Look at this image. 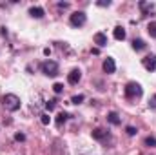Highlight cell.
Here are the masks:
<instances>
[{
	"instance_id": "cell-1",
	"label": "cell",
	"mask_w": 156,
	"mask_h": 155,
	"mask_svg": "<svg viewBox=\"0 0 156 155\" xmlns=\"http://www.w3.org/2000/svg\"><path fill=\"white\" fill-rule=\"evenodd\" d=\"M2 104H4V108H5L7 112H16V110H20V99H18L16 95H13V93L4 95V97H2Z\"/></svg>"
},
{
	"instance_id": "cell-2",
	"label": "cell",
	"mask_w": 156,
	"mask_h": 155,
	"mask_svg": "<svg viewBox=\"0 0 156 155\" xmlns=\"http://www.w3.org/2000/svg\"><path fill=\"white\" fill-rule=\"evenodd\" d=\"M40 68H42V73L47 75V77H56L58 75V64L55 60H44Z\"/></svg>"
},
{
	"instance_id": "cell-3",
	"label": "cell",
	"mask_w": 156,
	"mask_h": 155,
	"mask_svg": "<svg viewBox=\"0 0 156 155\" xmlns=\"http://www.w3.org/2000/svg\"><path fill=\"white\" fill-rule=\"evenodd\" d=\"M125 97L127 99H134V97H140L142 95V86L138 84V82H127V86H125Z\"/></svg>"
},
{
	"instance_id": "cell-4",
	"label": "cell",
	"mask_w": 156,
	"mask_h": 155,
	"mask_svg": "<svg viewBox=\"0 0 156 155\" xmlns=\"http://www.w3.org/2000/svg\"><path fill=\"white\" fill-rule=\"evenodd\" d=\"M85 20H87V17H85V13H83V11H75V13L71 15V26H75V28L83 26V24H85Z\"/></svg>"
},
{
	"instance_id": "cell-5",
	"label": "cell",
	"mask_w": 156,
	"mask_h": 155,
	"mask_svg": "<svg viewBox=\"0 0 156 155\" xmlns=\"http://www.w3.org/2000/svg\"><path fill=\"white\" fill-rule=\"evenodd\" d=\"M142 64L147 71H154L156 70V55H147L142 59Z\"/></svg>"
},
{
	"instance_id": "cell-6",
	"label": "cell",
	"mask_w": 156,
	"mask_h": 155,
	"mask_svg": "<svg viewBox=\"0 0 156 155\" xmlns=\"http://www.w3.org/2000/svg\"><path fill=\"white\" fill-rule=\"evenodd\" d=\"M102 68H104V71H105L107 75H111V73H115V71H116V64H115V60H113L111 57H107V59L104 60Z\"/></svg>"
},
{
	"instance_id": "cell-7",
	"label": "cell",
	"mask_w": 156,
	"mask_h": 155,
	"mask_svg": "<svg viewBox=\"0 0 156 155\" xmlns=\"http://www.w3.org/2000/svg\"><path fill=\"white\" fill-rule=\"evenodd\" d=\"M80 78H82V73H80V70H73V71L67 75V82L75 86V84H78V82H80Z\"/></svg>"
},
{
	"instance_id": "cell-8",
	"label": "cell",
	"mask_w": 156,
	"mask_h": 155,
	"mask_svg": "<svg viewBox=\"0 0 156 155\" xmlns=\"http://www.w3.org/2000/svg\"><path fill=\"white\" fill-rule=\"evenodd\" d=\"M94 44H98V47L107 46V37L104 33H94Z\"/></svg>"
},
{
	"instance_id": "cell-9",
	"label": "cell",
	"mask_w": 156,
	"mask_h": 155,
	"mask_svg": "<svg viewBox=\"0 0 156 155\" xmlns=\"http://www.w3.org/2000/svg\"><path fill=\"white\" fill-rule=\"evenodd\" d=\"M105 137H107V131H105L104 128H96V130H93V139L102 141V139H105Z\"/></svg>"
},
{
	"instance_id": "cell-10",
	"label": "cell",
	"mask_w": 156,
	"mask_h": 155,
	"mask_svg": "<svg viewBox=\"0 0 156 155\" xmlns=\"http://www.w3.org/2000/svg\"><path fill=\"white\" fill-rule=\"evenodd\" d=\"M145 40H142V39H134L133 40V49L134 51H142V49H145Z\"/></svg>"
},
{
	"instance_id": "cell-11",
	"label": "cell",
	"mask_w": 156,
	"mask_h": 155,
	"mask_svg": "<svg viewBox=\"0 0 156 155\" xmlns=\"http://www.w3.org/2000/svg\"><path fill=\"white\" fill-rule=\"evenodd\" d=\"M113 35H115V39L116 40H123L125 39V29H123L122 26H116L115 31H113Z\"/></svg>"
},
{
	"instance_id": "cell-12",
	"label": "cell",
	"mask_w": 156,
	"mask_h": 155,
	"mask_svg": "<svg viewBox=\"0 0 156 155\" xmlns=\"http://www.w3.org/2000/svg\"><path fill=\"white\" fill-rule=\"evenodd\" d=\"M29 15H31L33 18H42V17H44V9H42V7H31V9H29Z\"/></svg>"
},
{
	"instance_id": "cell-13",
	"label": "cell",
	"mask_w": 156,
	"mask_h": 155,
	"mask_svg": "<svg viewBox=\"0 0 156 155\" xmlns=\"http://www.w3.org/2000/svg\"><path fill=\"white\" fill-rule=\"evenodd\" d=\"M107 120L111 122V124H115V126H118L122 120H120V117H118L116 112H111V113H107Z\"/></svg>"
},
{
	"instance_id": "cell-14",
	"label": "cell",
	"mask_w": 156,
	"mask_h": 155,
	"mask_svg": "<svg viewBox=\"0 0 156 155\" xmlns=\"http://www.w3.org/2000/svg\"><path fill=\"white\" fill-rule=\"evenodd\" d=\"M67 119H69V115H67L66 112H62V113H58V115H56V124H58V126H62Z\"/></svg>"
},
{
	"instance_id": "cell-15",
	"label": "cell",
	"mask_w": 156,
	"mask_h": 155,
	"mask_svg": "<svg viewBox=\"0 0 156 155\" xmlns=\"http://www.w3.org/2000/svg\"><path fill=\"white\" fill-rule=\"evenodd\" d=\"M147 31H149V35H151L153 39H156V20H154V22H149Z\"/></svg>"
},
{
	"instance_id": "cell-16",
	"label": "cell",
	"mask_w": 156,
	"mask_h": 155,
	"mask_svg": "<svg viewBox=\"0 0 156 155\" xmlns=\"http://www.w3.org/2000/svg\"><path fill=\"white\" fill-rule=\"evenodd\" d=\"M144 144H145V146H149V148H156V139H154V137H145Z\"/></svg>"
},
{
	"instance_id": "cell-17",
	"label": "cell",
	"mask_w": 156,
	"mask_h": 155,
	"mask_svg": "<svg viewBox=\"0 0 156 155\" xmlns=\"http://www.w3.org/2000/svg\"><path fill=\"white\" fill-rule=\"evenodd\" d=\"M53 91H55L56 95H60V93L64 91V84H60V82H55V84H53Z\"/></svg>"
},
{
	"instance_id": "cell-18",
	"label": "cell",
	"mask_w": 156,
	"mask_h": 155,
	"mask_svg": "<svg viewBox=\"0 0 156 155\" xmlns=\"http://www.w3.org/2000/svg\"><path fill=\"white\" fill-rule=\"evenodd\" d=\"M45 108H47L49 112H51V110H55V108H56V99H51V100H47V102H45Z\"/></svg>"
},
{
	"instance_id": "cell-19",
	"label": "cell",
	"mask_w": 156,
	"mask_h": 155,
	"mask_svg": "<svg viewBox=\"0 0 156 155\" xmlns=\"http://www.w3.org/2000/svg\"><path fill=\"white\" fill-rule=\"evenodd\" d=\"M83 99H85L83 95H75V97L71 99V102H73V104H82V102H83Z\"/></svg>"
},
{
	"instance_id": "cell-20",
	"label": "cell",
	"mask_w": 156,
	"mask_h": 155,
	"mask_svg": "<svg viewBox=\"0 0 156 155\" xmlns=\"http://www.w3.org/2000/svg\"><path fill=\"white\" fill-rule=\"evenodd\" d=\"M40 120H42V124H44V126H47V124L51 122V117L47 115V113H44V115L40 117Z\"/></svg>"
},
{
	"instance_id": "cell-21",
	"label": "cell",
	"mask_w": 156,
	"mask_h": 155,
	"mask_svg": "<svg viewBox=\"0 0 156 155\" xmlns=\"http://www.w3.org/2000/svg\"><path fill=\"white\" fill-rule=\"evenodd\" d=\"M125 131H127V135H131V137H133V135H136V133H138V131H136V128H134V126H127V128H125Z\"/></svg>"
},
{
	"instance_id": "cell-22",
	"label": "cell",
	"mask_w": 156,
	"mask_h": 155,
	"mask_svg": "<svg viewBox=\"0 0 156 155\" xmlns=\"http://www.w3.org/2000/svg\"><path fill=\"white\" fill-rule=\"evenodd\" d=\"M149 108H153V110H156V95L149 100Z\"/></svg>"
},
{
	"instance_id": "cell-23",
	"label": "cell",
	"mask_w": 156,
	"mask_h": 155,
	"mask_svg": "<svg viewBox=\"0 0 156 155\" xmlns=\"http://www.w3.org/2000/svg\"><path fill=\"white\" fill-rule=\"evenodd\" d=\"M15 139L22 142V141H26V135H24V133H16V135H15Z\"/></svg>"
},
{
	"instance_id": "cell-24",
	"label": "cell",
	"mask_w": 156,
	"mask_h": 155,
	"mask_svg": "<svg viewBox=\"0 0 156 155\" xmlns=\"http://www.w3.org/2000/svg\"><path fill=\"white\" fill-rule=\"evenodd\" d=\"M98 6L105 7V6H111V2H109V0H100V2H98Z\"/></svg>"
},
{
	"instance_id": "cell-25",
	"label": "cell",
	"mask_w": 156,
	"mask_h": 155,
	"mask_svg": "<svg viewBox=\"0 0 156 155\" xmlns=\"http://www.w3.org/2000/svg\"><path fill=\"white\" fill-rule=\"evenodd\" d=\"M58 7H64V9H66V7H69V4H67V2H62V4H58Z\"/></svg>"
}]
</instances>
